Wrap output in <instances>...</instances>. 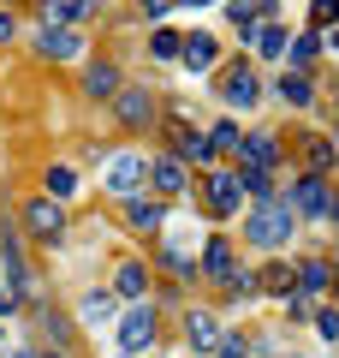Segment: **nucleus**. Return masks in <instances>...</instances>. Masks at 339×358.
<instances>
[{
    "mask_svg": "<svg viewBox=\"0 0 339 358\" xmlns=\"http://www.w3.org/2000/svg\"><path fill=\"white\" fill-rule=\"evenodd\" d=\"M292 233H298V215H292L286 197H256V203H250V227H244V239H250L256 251H280Z\"/></svg>",
    "mask_w": 339,
    "mask_h": 358,
    "instance_id": "nucleus-1",
    "label": "nucleus"
},
{
    "mask_svg": "<svg viewBox=\"0 0 339 358\" xmlns=\"http://www.w3.org/2000/svg\"><path fill=\"white\" fill-rule=\"evenodd\" d=\"M113 341H119V352H126V358L155 352V341H161V317H155L149 299H137L131 310H119V317H113Z\"/></svg>",
    "mask_w": 339,
    "mask_h": 358,
    "instance_id": "nucleus-2",
    "label": "nucleus"
},
{
    "mask_svg": "<svg viewBox=\"0 0 339 358\" xmlns=\"http://www.w3.org/2000/svg\"><path fill=\"white\" fill-rule=\"evenodd\" d=\"M113 120H119V131H155V120H161V96H155V84H119V96H113Z\"/></svg>",
    "mask_w": 339,
    "mask_h": 358,
    "instance_id": "nucleus-3",
    "label": "nucleus"
},
{
    "mask_svg": "<svg viewBox=\"0 0 339 358\" xmlns=\"http://www.w3.org/2000/svg\"><path fill=\"white\" fill-rule=\"evenodd\" d=\"M143 179H149V155H143V150H113L107 167H101V185H107L119 203L143 192Z\"/></svg>",
    "mask_w": 339,
    "mask_h": 358,
    "instance_id": "nucleus-4",
    "label": "nucleus"
},
{
    "mask_svg": "<svg viewBox=\"0 0 339 358\" xmlns=\"http://www.w3.org/2000/svg\"><path fill=\"white\" fill-rule=\"evenodd\" d=\"M18 221H24V239L48 245V251H60V245H66V203H54V197H30Z\"/></svg>",
    "mask_w": 339,
    "mask_h": 358,
    "instance_id": "nucleus-5",
    "label": "nucleus"
},
{
    "mask_svg": "<svg viewBox=\"0 0 339 358\" xmlns=\"http://www.w3.org/2000/svg\"><path fill=\"white\" fill-rule=\"evenodd\" d=\"M292 215L298 221H327L333 215V185H327V173H298V185L286 192Z\"/></svg>",
    "mask_w": 339,
    "mask_h": 358,
    "instance_id": "nucleus-6",
    "label": "nucleus"
},
{
    "mask_svg": "<svg viewBox=\"0 0 339 358\" xmlns=\"http://www.w3.org/2000/svg\"><path fill=\"white\" fill-rule=\"evenodd\" d=\"M239 203H244V185H239V173H232V167L202 173V209H209L214 221H232V215H239Z\"/></svg>",
    "mask_w": 339,
    "mask_h": 358,
    "instance_id": "nucleus-7",
    "label": "nucleus"
},
{
    "mask_svg": "<svg viewBox=\"0 0 339 358\" xmlns=\"http://www.w3.org/2000/svg\"><path fill=\"white\" fill-rule=\"evenodd\" d=\"M220 102L232 108V114L262 102V78H256V66H250V60H232V66L220 72Z\"/></svg>",
    "mask_w": 339,
    "mask_h": 358,
    "instance_id": "nucleus-8",
    "label": "nucleus"
},
{
    "mask_svg": "<svg viewBox=\"0 0 339 358\" xmlns=\"http://www.w3.org/2000/svg\"><path fill=\"white\" fill-rule=\"evenodd\" d=\"M143 185H149V197H161V203H167V197H185L190 192V167L179 162V155H155Z\"/></svg>",
    "mask_w": 339,
    "mask_h": 358,
    "instance_id": "nucleus-9",
    "label": "nucleus"
},
{
    "mask_svg": "<svg viewBox=\"0 0 339 358\" xmlns=\"http://www.w3.org/2000/svg\"><path fill=\"white\" fill-rule=\"evenodd\" d=\"M126 227L137 233V239H161V227H167V203L161 197H126Z\"/></svg>",
    "mask_w": 339,
    "mask_h": 358,
    "instance_id": "nucleus-10",
    "label": "nucleus"
},
{
    "mask_svg": "<svg viewBox=\"0 0 339 358\" xmlns=\"http://www.w3.org/2000/svg\"><path fill=\"white\" fill-rule=\"evenodd\" d=\"M197 275L202 281H232L239 275V251H232V239H202V257H197Z\"/></svg>",
    "mask_w": 339,
    "mask_h": 358,
    "instance_id": "nucleus-11",
    "label": "nucleus"
},
{
    "mask_svg": "<svg viewBox=\"0 0 339 358\" xmlns=\"http://www.w3.org/2000/svg\"><path fill=\"white\" fill-rule=\"evenodd\" d=\"M179 60H185V72H214L220 66V42L209 30H185L179 36Z\"/></svg>",
    "mask_w": 339,
    "mask_h": 358,
    "instance_id": "nucleus-12",
    "label": "nucleus"
},
{
    "mask_svg": "<svg viewBox=\"0 0 339 358\" xmlns=\"http://www.w3.org/2000/svg\"><path fill=\"white\" fill-rule=\"evenodd\" d=\"M36 54H42V60H77V54H84V30H77V24L36 30Z\"/></svg>",
    "mask_w": 339,
    "mask_h": 358,
    "instance_id": "nucleus-13",
    "label": "nucleus"
},
{
    "mask_svg": "<svg viewBox=\"0 0 339 358\" xmlns=\"http://www.w3.org/2000/svg\"><path fill=\"white\" fill-rule=\"evenodd\" d=\"M119 84H126V78H119V66H113V60H89L84 66V96H89V102H113Z\"/></svg>",
    "mask_w": 339,
    "mask_h": 358,
    "instance_id": "nucleus-14",
    "label": "nucleus"
},
{
    "mask_svg": "<svg viewBox=\"0 0 339 358\" xmlns=\"http://www.w3.org/2000/svg\"><path fill=\"white\" fill-rule=\"evenodd\" d=\"M220 334H226L220 310H185V341H190V352H209Z\"/></svg>",
    "mask_w": 339,
    "mask_h": 358,
    "instance_id": "nucleus-15",
    "label": "nucleus"
},
{
    "mask_svg": "<svg viewBox=\"0 0 339 358\" xmlns=\"http://www.w3.org/2000/svg\"><path fill=\"white\" fill-rule=\"evenodd\" d=\"M113 299H131V305H137V299H149V263H137V257H131V263L113 268Z\"/></svg>",
    "mask_w": 339,
    "mask_h": 358,
    "instance_id": "nucleus-16",
    "label": "nucleus"
},
{
    "mask_svg": "<svg viewBox=\"0 0 339 358\" xmlns=\"http://www.w3.org/2000/svg\"><path fill=\"white\" fill-rule=\"evenodd\" d=\"M274 162H280V143L268 131H244L239 138V167H268L274 173Z\"/></svg>",
    "mask_w": 339,
    "mask_h": 358,
    "instance_id": "nucleus-17",
    "label": "nucleus"
},
{
    "mask_svg": "<svg viewBox=\"0 0 339 358\" xmlns=\"http://www.w3.org/2000/svg\"><path fill=\"white\" fill-rule=\"evenodd\" d=\"M292 275H298V293L303 299H322L327 287H333V263H327V257H303Z\"/></svg>",
    "mask_w": 339,
    "mask_h": 358,
    "instance_id": "nucleus-18",
    "label": "nucleus"
},
{
    "mask_svg": "<svg viewBox=\"0 0 339 358\" xmlns=\"http://www.w3.org/2000/svg\"><path fill=\"white\" fill-rule=\"evenodd\" d=\"M173 155L179 162H214V150H209V131H197V126H185V120H179L173 126Z\"/></svg>",
    "mask_w": 339,
    "mask_h": 358,
    "instance_id": "nucleus-19",
    "label": "nucleus"
},
{
    "mask_svg": "<svg viewBox=\"0 0 339 358\" xmlns=\"http://www.w3.org/2000/svg\"><path fill=\"white\" fill-rule=\"evenodd\" d=\"M0 251H6V281H13L18 293H24V287L36 281V275H30V263H24V245H18V233H6V239H0Z\"/></svg>",
    "mask_w": 339,
    "mask_h": 358,
    "instance_id": "nucleus-20",
    "label": "nucleus"
},
{
    "mask_svg": "<svg viewBox=\"0 0 339 358\" xmlns=\"http://www.w3.org/2000/svg\"><path fill=\"white\" fill-rule=\"evenodd\" d=\"M256 293H298V275H292V263H268V268H256Z\"/></svg>",
    "mask_w": 339,
    "mask_h": 358,
    "instance_id": "nucleus-21",
    "label": "nucleus"
},
{
    "mask_svg": "<svg viewBox=\"0 0 339 358\" xmlns=\"http://www.w3.org/2000/svg\"><path fill=\"white\" fill-rule=\"evenodd\" d=\"M89 6L84 0H42V30H60V24H77Z\"/></svg>",
    "mask_w": 339,
    "mask_h": 358,
    "instance_id": "nucleus-22",
    "label": "nucleus"
},
{
    "mask_svg": "<svg viewBox=\"0 0 339 358\" xmlns=\"http://www.w3.org/2000/svg\"><path fill=\"white\" fill-rule=\"evenodd\" d=\"M280 96H286L292 108H310V102H315V78H310V72H298V66H292V72L280 78Z\"/></svg>",
    "mask_w": 339,
    "mask_h": 358,
    "instance_id": "nucleus-23",
    "label": "nucleus"
},
{
    "mask_svg": "<svg viewBox=\"0 0 339 358\" xmlns=\"http://www.w3.org/2000/svg\"><path fill=\"white\" fill-rule=\"evenodd\" d=\"M286 42H292V30H286V24H274V18L256 30V54H262V60H286Z\"/></svg>",
    "mask_w": 339,
    "mask_h": 358,
    "instance_id": "nucleus-24",
    "label": "nucleus"
},
{
    "mask_svg": "<svg viewBox=\"0 0 339 358\" xmlns=\"http://www.w3.org/2000/svg\"><path fill=\"white\" fill-rule=\"evenodd\" d=\"M315 36H322V30H298V42H286V60L298 66V72H310L315 54H322V42H315Z\"/></svg>",
    "mask_w": 339,
    "mask_h": 358,
    "instance_id": "nucleus-25",
    "label": "nucleus"
},
{
    "mask_svg": "<svg viewBox=\"0 0 339 358\" xmlns=\"http://www.w3.org/2000/svg\"><path fill=\"white\" fill-rule=\"evenodd\" d=\"M239 138H244L239 120H214V126H209V150L214 155H239Z\"/></svg>",
    "mask_w": 339,
    "mask_h": 358,
    "instance_id": "nucleus-26",
    "label": "nucleus"
},
{
    "mask_svg": "<svg viewBox=\"0 0 339 358\" xmlns=\"http://www.w3.org/2000/svg\"><path fill=\"white\" fill-rule=\"evenodd\" d=\"M42 185H48V197H54V203H66V197H77V185H84V179H77L72 167H60V162H54Z\"/></svg>",
    "mask_w": 339,
    "mask_h": 358,
    "instance_id": "nucleus-27",
    "label": "nucleus"
},
{
    "mask_svg": "<svg viewBox=\"0 0 339 358\" xmlns=\"http://www.w3.org/2000/svg\"><path fill=\"white\" fill-rule=\"evenodd\" d=\"M239 185H244V197H274V173H268V167H239Z\"/></svg>",
    "mask_w": 339,
    "mask_h": 358,
    "instance_id": "nucleus-28",
    "label": "nucleus"
},
{
    "mask_svg": "<svg viewBox=\"0 0 339 358\" xmlns=\"http://www.w3.org/2000/svg\"><path fill=\"white\" fill-rule=\"evenodd\" d=\"M77 317H84V322H101V317H107V322H113V317H119V305H113V293H89L84 305H77Z\"/></svg>",
    "mask_w": 339,
    "mask_h": 358,
    "instance_id": "nucleus-29",
    "label": "nucleus"
},
{
    "mask_svg": "<svg viewBox=\"0 0 339 358\" xmlns=\"http://www.w3.org/2000/svg\"><path fill=\"white\" fill-rule=\"evenodd\" d=\"M179 36H185V30H167V24H155L149 54H155V60H179Z\"/></svg>",
    "mask_w": 339,
    "mask_h": 358,
    "instance_id": "nucleus-30",
    "label": "nucleus"
},
{
    "mask_svg": "<svg viewBox=\"0 0 339 358\" xmlns=\"http://www.w3.org/2000/svg\"><path fill=\"white\" fill-rule=\"evenodd\" d=\"M209 358H250V341H244V334H232V329H226L220 341L209 346Z\"/></svg>",
    "mask_w": 339,
    "mask_h": 358,
    "instance_id": "nucleus-31",
    "label": "nucleus"
},
{
    "mask_svg": "<svg viewBox=\"0 0 339 358\" xmlns=\"http://www.w3.org/2000/svg\"><path fill=\"white\" fill-rule=\"evenodd\" d=\"M310 322H315V334H322V341H333V346H339V310H333V305H322Z\"/></svg>",
    "mask_w": 339,
    "mask_h": 358,
    "instance_id": "nucleus-32",
    "label": "nucleus"
},
{
    "mask_svg": "<svg viewBox=\"0 0 339 358\" xmlns=\"http://www.w3.org/2000/svg\"><path fill=\"white\" fill-rule=\"evenodd\" d=\"M333 167V143L327 138H310V173H327Z\"/></svg>",
    "mask_w": 339,
    "mask_h": 358,
    "instance_id": "nucleus-33",
    "label": "nucleus"
},
{
    "mask_svg": "<svg viewBox=\"0 0 339 358\" xmlns=\"http://www.w3.org/2000/svg\"><path fill=\"white\" fill-rule=\"evenodd\" d=\"M339 24V0H315V13H310V30H327Z\"/></svg>",
    "mask_w": 339,
    "mask_h": 358,
    "instance_id": "nucleus-34",
    "label": "nucleus"
},
{
    "mask_svg": "<svg viewBox=\"0 0 339 358\" xmlns=\"http://www.w3.org/2000/svg\"><path fill=\"white\" fill-rule=\"evenodd\" d=\"M42 329H48V334H54V341H60V346L72 341V322H66L60 310H42Z\"/></svg>",
    "mask_w": 339,
    "mask_h": 358,
    "instance_id": "nucleus-35",
    "label": "nucleus"
},
{
    "mask_svg": "<svg viewBox=\"0 0 339 358\" xmlns=\"http://www.w3.org/2000/svg\"><path fill=\"white\" fill-rule=\"evenodd\" d=\"M18 36V18H13V6H0V42H13Z\"/></svg>",
    "mask_w": 339,
    "mask_h": 358,
    "instance_id": "nucleus-36",
    "label": "nucleus"
},
{
    "mask_svg": "<svg viewBox=\"0 0 339 358\" xmlns=\"http://www.w3.org/2000/svg\"><path fill=\"white\" fill-rule=\"evenodd\" d=\"M143 13H149V18H161V13H173V0H143Z\"/></svg>",
    "mask_w": 339,
    "mask_h": 358,
    "instance_id": "nucleus-37",
    "label": "nucleus"
},
{
    "mask_svg": "<svg viewBox=\"0 0 339 358\" xmlns=\"http://www.w3.org/2000/svg\"><path fill=\"white\" fill-rule=\"evenodd\" d=\"M173 6H197V13H202V6H220V0H173Z\"/></svg>",
    "mask_w": 339,
    "mask_h": 358,
    "instance_id": "nucleus-38",
    "label": "nucleus"
},
{
    "mask_svg": "<svg viewBox=\"0 0 339 358\" xmlns=\"http://www.w3.org/2000/svg\"><path fill=\"white\" fill-rule=\"evenodd\" d=\"M36 358H66V352H36Z\"/></svg>",
    "mask_w": 339,
    "mask_h": 358,
    "instance_id": "nucleus-39",
    "label": "nucleus"
},
{
    "mask_svg": "<svg viewBox=\"0 0 339 358\" xmlns=\"http://www.w3.org/2000/svg\"><path fill=\"white\" fill-rule=\"evenodd\" d=\"M0 6H24V0H0Z\"/></svg>",
    "mask_w": 339,
    "mask_h": 358,
    "instance_id": "nucleus-40",
    "label": "nucleus"
},
{
    "mask_svg": "<svg viewBox=\"0 0 339 358\" xmlns=\"http://www.w3.org/2000/svg\"><path fill=\"white\" fill-rule=\"evenodd\" d=\"M333 221H339V197H333Z\"/></svg>",
    "mask_w": 339,
    "mask_h": 358,
    "instance_id": "nucleus-41",
    "label": "nucleus"
},
{
    "mask_svg": "<svg viewBox=\"0 0 339 358\" xmlns=\"http://www.w3.org/2000/svg\"><path fill=\"white\" fill-rule=\"evenodd\" d=\"M96 6H113V0H96Z\"/></svg>",
    "mask_w": 339,
    "mask_h": 358,
    "instance_id": "nucleus-42",
    "label": "nucleus"
},
{
    "mask_svg": "<svg viewBox=\"0 0 339 358\" xmlns=\"http://www.w3.org/2000/svg\"><path fill=\"white\" fill-rule=\"evenodd\" d=\"M298 358H310V352H298Z\"/></svg>",
    "mask_w": 339,
    "mask_h": 358,
    "instance_id": "nucleus-43",
    "label": "nucleus"
}]
</instances>
